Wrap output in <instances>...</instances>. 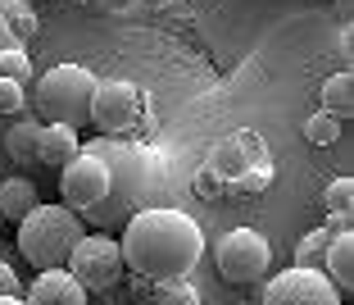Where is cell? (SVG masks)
I'll return each instance as SVG.
<instances>
[{
  "label": "cell",
  "instance_id": "cell-1",
  "mask_svg": "<svg viewBox=\"0 0 354 305\" xmlns=\"http://www.w3.org/2000/svg\"><path fill=\"white\" fill-rule=\"evenodd\" d=\"M118 246H123V264L132 274L150 278V283H173L200 264L205 232L191 214L173 210V205H155V210H136L127 219Z\"/></svg>",
  "mask_w": 354,
  "mask_h": 305
},
{
  "label": "cell",
  "instance_id": "cell-2",
  "mask_svg": "<svg viewBox=\"0 0 354 305\" xmlns=\"http://www.w3.org/2000/svg\"><path fill=\"white\" fill-rule=\"evenodd\" d=\"M82 219L68 205H37L19 219V251L37 269H64L73 246L82 242Z\"/></svg>",
  "mask_w": 354,
  "mask_h": 305
},
{
  "label": "cell",
  "instance_id": "cell-3",
  "mask_svg": "<svg viewBox=\"0 0 354 305\" xmlns=\"http://www.w3.org/2000/svg\"><path fill=\"white\" fill-rule=\"evenodd\" d=\"M91 92H95V73L82 69V64H55L37 78V114L50 119V123H68L82 128L91 123Z\"/></svg>",
  "mask_w": 354,
  "mask_h": 305
},
{
  "label": "cell",
  "instance_id": "cell-4",
  "mask_svg": "<svg viewBox=\"0 0 354 305\" xmlns=\"http://www.w3.org/2000/svg\"><path fill=\"white\" fill-rule=\"evenodd\" d=\"M214 264H218L223 283H236V287L263 283L268 278V264H272V246L254 228H232L218 242V251H214Z\"/></svg>",
  "mask_w": 354,
  "mask_h": 305
},
{
  "label": "cell",
  "instance_id": "cell-5",
  "mask_svg": "<svg viewBox=\"0 0 354 305\" xmlns=\"http://www.w3.org/2000/svg\"><path fill=\"white\" fill-rule=\"evenodd\" d=\"M64 269H68V274L86 287V296H91V292H109V287L123 278L127 264H123V246H118V237L82 232V242L73 246V255H68Z\"/></svg>",
  "mask_w": 354,
  "mask_h": 305
},
{
  "label": "cell",
  "instance_id": "cell-6",
  "mask_svg": "<svg viewBox=\"0 0 354 305\" xmlns=\"http://www.w3.org/2000/svg\"><path fill=\"white\" fill-rule=\"evenodd\" d=\"M59 187H64V205H68V210H95V205H104L109 191H114V173L104 168V159L95 155V150L82 146L59 168Z\"/></svg>",
  "mask_w": 354,
  "mask_h": 305
},
{
  "label": "cell",
  "instance_id": "cell-7",
  "mask_svg": "<svg viewBox=\"0 0 354 305\" xmlns=\"http://www.w3.org/2000/svg\"><path fill=\"white\" fill-rule=\"evenodd\" d=\"M141 110H146V96L132 82H123V78H109V82H95L86 119L100 128L104 137H123V132H132L141 123Z\"/></svg>",
  "mask_w": 354,
  "mask_h": 305
},
{
  "label": "cell",
  "instance_id": "cell-8",
  "mask_svg": "<svg viewBox=\"0 0 354 305\" xmlns=\"http://www.w3.org/2000/svg\"><path fill=\"white\" fill-rule=\"evenodd\" d=\"M263 305H341V292L336 283L323 274V269H281L277 278H263V292H259Z\"/></svg>",
  "mask_w": 354,
  "mask_h": 305
},
{
  "label": "cell",
  "instance_id": "cell-9",
  "mask_svg": "<svg viewBox=\"0 0 354 305\" xmlns=\"http://www.w3.org/2000/svg\"><path fill=\"white\" fill-rule=\"evenodd\" d=\"M259 159H268V150H263V141L254 137V132H236V137H223L218 146L209 150V159H205V168L214 173L218 182H236L241 173L250 164H259Z\"/></svg>",
  "mask_w": 354,
  "mask_h": 305
},
{
  "label": "cell",
  "instance_id": "cell-10",
  "mask_svg": "<svg viewBox=\"0 0 354 305\" xmlns=\"http://www.w3.org/2000/svg\"><path fill=\"white\" fill-rule=\"evenodd\" d=\"M23 305H86V287L68 269H41Z\"/></svg>",
  "mask_w": 354,
  "mask_h": 305
},
{
  "label": "cell",
  "instance_id": "cell-11",
  "mask_svg": "<svg viewBox=\"0 0 354 305\" xmlns=\"http://www.w3.org/2000/svg\"><path fill=\"white\" fill-rule=\"evenodd\" d=\"M77 150H82L77 128H68V123H41V132H37V164L64 168Z\"/></svg>",
  "mask_w": 354,
  "mask_h": 305
},
{
  "label": "cell",
  "instance_id": "cell-12",
  "mask_svg": "<svg viewBox=\"0 0 354 305\" xmlns=\"http://www.w3.org/2000/svg\"><path fill=\"white\" fill-rule=\"evenodd\" d=\"M323 274L336 283V292L354 287V232H336L332 237V246L323 255Z\"/></svg>",
  "mask_w": 354,
  "mask_h": 305
},
{
  "label": "cell",
  "instance_id": "cell-13",
  "mask_svg": "<svg viewBox=\"0 0 354 305\" xmlns=\"http://www.w3.org/2000/svg\"><path fill=\"white\" fill-rule=\"evenodd\" d=\"M41 205V196H37V182L32 178H5L0 182V219L19 223L28 210H37Z\"/></svg>",
  "mask_w": 354,
  "mask_h": 305
},
{
  "label": "cell",
  "instance_id": "cell-14",
  "mask_svg": "<svg viewBox=\"0 0 354 305\" xmlns=\"http://www.w3.org/2000/svg\"><path fill=\"white\" fill-rule=\"evenodd\" d=\"M37 132H41V123H37V119H19V123L5 132V155L19 159V164L37 159Z\"/></svg>",
  "mask_w": 354,
  "mask_h": 305
},
{
  "label": "cell",
  "instance_id": "cell-15",
  "mask_svg": "<svg viewBox=\"0 0 354 305\" xmlns=\"http://www.w3.org/2000/svg\"><path fill=\"white\" fill-rule=\"evenodd\" d=\"M323 110L336 119H350V110H354V78L350 73H332L323 82Z\"/></svg>",
  "mask_w": 354,
  "mask_h": 305
},
{
  "label": "cell",
  "instance_id": "cell-16",
  "mask_svg": "<svg viewBox=\"0 0 354 305\" xmlns=\"http://www.w3.org/2000/svg\"><path fill=\"white\" fill-rule=\"evenodd\" d=\"M0 19H5V28L14 32L19 46L37 32V10H32V0H0Z\"/></svg>",
  "mask_w": 354,
  "mask_h": 305
},
{
  "label": "cell",
  "instance_id": "cell-17",
  "mask_svg": "<svg viewBox=\"0 0 354 305\" xmlns=\"http://www.w3.org/2000/svg\"><path fill=\"white\" fill-rule=\"evenodd\" d=\"M327 246H332V232H327V228H313V232H304L300 242H295V264H300V269H323V255H327Z\"/></svg>",
  "mask_w": 354,
  "mask_h": 305
},
{
  "label": "cell",
  "instance_id": "cell-18",
  "mask_svg": "<svg viewBox=\"0 0 354 305\" xmlns=\"http://www.w3.org/2000/svg\"><path fill=\"white\" fill-rule=\"evenodd\" d=\"M300 132H304V141H313V146H336V141H341V119L327 114V110H318V114L304 119Z\"/></svg>",
  "mask_w": 354,
  "mask_h": 305
},
{
  "label": "cell",
  "instance_id": "cell-19",
  "mask_svg": "<svg viewBox=\"0 0 354 305\" xmlns=\"http://www.w3.org/2000/svg\"><path fill=\"white\" fill-rule=\"evenodd\" d=\"M0 78L5 82H32V60L23 46H5L0 51Z\"/></svg>",
  "mask_w": 354,
  "mask_h": 305
},
{
  "label": "cell",
  "instance_id": "cell-20",
  "mask_svg": "<svg viewBox=\"0 0 354 305\" xmlns=\"http://www.w3.org/2000/svg\"><path fill=\"white\" fill-rule=\"evenodd\" d=\"M150 305H200V296H196V287H191L187 278H173V283H155Z\"/></svg>",
  "mask_w": 354,
  "mask_h": 305
},
{
  "label": "cell",
  "instance_id": "cell-21",
  "mask_svg": "<svg viewBox=\"0 0 354 305\" xmlns=\"http://www.w3.org/2000/svg\"><path fill=\"white\" fill-rule=\"evenodd\" d=\"M268 187H272V164H268V159L250 164L236 182H232V191H241V196H259V191H268Z\"/></svg>",
  "mask_w": 354,
  "mask_h": 305
},
{
  "label": "cell",
  "instance_id": "cell-22",
  "mask_svg": "<svg viewBox=\"0 0 354 305\" xmlns=\"http://www.w3.org/2000/svg\"><path fill=\"white\" fill-rule=\"evenodd\" d=\"M323 205L327 210H341V214H354V178H332L327 182Z\"/></svg>",
  "mask_w": 354,
  "mask_h": 305
},
{
  "label": "cell",
  "instance_id": "cell-23",
  "mask_svg": "<svg viewBox=\"0 0 354 305\" xmlns=\"http://www.w3.org/2000/svg\"><path fill=\"white\" fill-rule=\"evenodd\" d=\"M23 105H28L23 82H5V78H0V114H23Z\"/></svg>",
  "mask_w": 354,
  "mask_h": 305
},
{
  "label": "cell",
  "instance_id": "cell-24",
  "mask_svg": "<svg viewBox=\"0 0 354 305\" xmlns=\"http://www.w3.org/2000/svg\"><path fill=\"white\" fill-rule=\"evenodd\" d=\"M0 296H23L19 274H14V264H5V260H0Z\"/></svg>",
  "mask_w": 354,
  "mask_h": 305
},
{
  "label": "cell",
  "instance_id": "cell-25",
  "mask_svg": "<svg viewBox=\"0 0 354 305\" xmlns=\"http://www.w3.org/2000/svg\"><path fill=\"white\" fill-rule=\"evenodd\" d=\"M223 187H227V182H218L209 168H200V173H196V196H218Z\"/></svg>",
  "mask_w": 354,
  "mask_h": 305
},
{
  "label": "cell",
  "instance_id": "cell-26",
  "mask_svg": "<svg viewBox=\"0 0 354 305\" xmlns=\"http://www.w3.org/2000/svg\"><path fill=\"white\" fill-rule=\"evenodd\" d=\"M91 5H95L100 14H132L141 0H91Z\"/></svg>",
  "mask_w": 354,
  "mask_h": 305
},
{
  "label": "cell",
  "instance_id": "cell-27",
  "mask_svg": "<svg viewBox=\"0 0 354 305\" xmlns=\"http://www.w3.org/2000/svg\"><path fill=\"white\" fill-rule=\"evenodd\" d=\"M350 219H354V214H341V210H327V223H323V228L332 232V237H336V232H354V228H350Z\"/></svg>",
  "mask_w": 354,
  "mask_h": 305
},
{
  "label": "cell",
  "instance_id": "cell-28",
  "mask_svg": "<svg viewBox=\"0 0 354 305\" xmlns=\"http://www.w3.org/2000/svg\"><path fill=\"white\" fill-rule=\"evenodd\" d=\"M332 10H336V19H345V23H350V14H354V0H332Z\"/></svg>",
  "mask_w": 354,
  "mask_h": 305
},
{
  "label": "cell",
  "instance_id": "cell-29",
  "mask_svg": "<svg viewBox=\"0 0 354 305\" xmlns=\"http://www.w3.org/2000/svg\"><path fill=\"white\" fill-rule=\"evenodd\" d=\"M5 46H19V42H14V32L5 28V19H0V51H5Z\"/></svg>",
  "mask_w": 354,
  "mask_h": 305
},
{
  "label": "cell",
  "instance_id": "cell-30",
  "mask_svg": "<svg viewBox=\"0 0 354 305\" xmlns=\"http://www.w3.org/2000/svg\"><path fill=\"white\" fill-rule=\"evenodd\" d=\"M0 305H23V296H0Z\"/></svg>",
  "mask_w": 354,
  "mask_h": 305
},
{
  "label": "cell",
  "instance_id": "cell-31",
  "mask_svg": "<svg viewBox=\"0 0 354 305\" xmlns=\"http://www.w3.org/2000/svg\"><path fill=\"white\" fill-rule=\"evenodd\" d=\"M0 223H5V219H0Z\"/></svg>",
  "mask_w": 354,
  "mask_h": 305
}]
</instances>
